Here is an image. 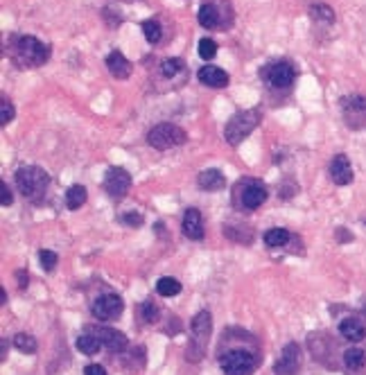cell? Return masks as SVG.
<instances>
[{
  "label": "cell",
  "instance_id": "6da1fadb",
  "mask_svg": "<svg viewBox=\"0 0 366 375\" xmlns=\"http://www.w3.org/2000/svg\"><path fill=\"white\" fill-rule=\"evenodd\" d=\"M12 59L20 68H39L50 59V48L36 36H14Z\"/></svg>",
  "mask_w": 366,
  "mask_h": 375
},
{
  "label": "cell",
  "instance_id": "7a4b0ae2",
  "mask_svg": "<svg viewBox=\"0 0 366 375\" xmlns=\"http://www.w3.org/2000/svg\"><path fill=\"white\" fill-rule=\"evenodd\" d=\"M16 186L25 199L41 201L46 197V190L50 186V177L36 165H25L16 172Z\"/></svg>",
  "mask_w": 366,
  "mask_h": 375
},
{
  "label": "cell",
  "instance_id": "3957f363",
  "mask_svg": "<svg viewBox=\"0 0 366 375\" xmlns=\"http://www.w3.org/2000/svg\"><path fill=\"white\" fill-rule=\"evenodd\" d=\"M219 369L224 375H253L258 369V357L247 348H229L219 355Z\"/></svg>",
  "mask_w": 366,
  "mask_h": 375
},
{
  "label": "cell",
  "instance_id": "277c9868",
  "mask_svg": "<svg viewBox=\"0 0 366 375\" xmlns=\"http://www.w3.org/2000/svg\"><path fill=\"white\" fill-rule=\"evenodd\" d=\"M192 334H190V343H188V353L186 357L190 362H199L203 357V350H206V343L210 339V332H212V317L208 310H201L195 319H192V326H190Z\"/></svg>",
  "mask_w": 366,
  "mask_h": 375
},
{
  "label": "cell",
  "instance_id": "5b68a950",
  "mask_svg": "<svg viewBox=\"0 0 366 375\" xmlns=\"http://www.w3.org/2000/svg\"><path fill=\"white\" fill-rule=\"evenodd\" d=\"M260 125V111L258 109H249V111H240V114L233 116L226 129H224V138H226L229 145H240L244 138H247L253 129Z\"/></svg>",
  "mask_w": 366,
  "mask_h": 375
},
{
  "label": "cell",
  "instance_id": "8992f818",
  "mask_svg": "<svg viewBox=\"0 0 366 375\" xmlns=\"http://www.w3.org/2000/svg\"><path fill=\"white\" fill-rule=\"evenodd\" d=\"M186 140H188L186 131L177 125H172V123H161L156 127H151L149 134H147V143L158 151L179 147V145L186 143Z\"/></svg>",
  "mask_w": 366,
  "mask_h": 375
},
{
  "label": "cell",
  "instance_id": "52a82bcc",
  "mask_svg": "<svg viewBox=\"0 0 366 375\" xmlns=\"http://www.w3.org/2000/svg\"><path fill=\"white\" fill-rule=\"evenodd\" d=\"M344 123L353 131H366V95H346L341 100Z\"/></svg>",
  "mask_w": 366,
  "mask_h": 375
},
{
  "label": "cell",
  "instance_id": "ba28073f",
  "mask_svg": "<svg viewBox=\"0 0 366 375\" xmlns=\"http://www.w3.org/2000/svg\"><path fill=\"white\" fill-rule=\"evenodd\" d=\"M260 77H262V82H267L273 88H290L294 79H297V70H294L290 62L280 59V62H271L264 66L260 70Z\"/></svg>",
  "mask_w": 366,
  "mask_h": 375
},
{
  "label": "cell",
  "instance_id": "9c48e42d",
  "mask_svg": "<svg viewBox=\"0 0 366 375\" xmlns=\"http://www.w3.org/2000/svg\"><path fill=\"white\" fill-rule=\"evenodd\" d=\"M231 5L203 3L199 7V25L206 29H226L231 27Z\"/></svg>",
  "mask_w": 366,
  "mask_h": 375
},
{
  "label": "cell",
  "instance_id": "30bf717a",
  "mask_svg": "<svg viewBox=\"0 0 366 375\" xmlns=\"http://www.w3.org/2000/svg\"><path fill=\"white\" fill-rule=\"evenodd\" d=\"M122 308H125V303H122L118 294H102V296L93 301L90 312H93L100 321H116L120 319Z\"/></svg>",
  "mask_w": 366,
  "mask_h": 375
},
{
  "label": "cell",
  "instance_id": "8fae6325",
  "mask_svg": "<svg viewBox=\"0 0 366 375\" xmlns=\"http://www.w3.org/2000/svg\"><path fill=\"white\" fill-rule=\"evenodd\" d=\"M264 199H267V188H264L262 181H258V179H247V181H244V184L240 186V204H242V208L256 210L258 206L264 204Z\"/></svg>",
  "mask_w": 366,
  "mask_h": 375
},
{
  "label": "cell",
  "instance_id": "7c38bea8",
  "mask_svg": "<svg viewBox=\"0 0 366 375\" xmlns=\"http://www.w3.org/2000/svg\"><path fill=\"white\" fill-rule=\"evenodd\" d=\"M129 188H131V177H129L127 170L111 168V170L107 172V177H104V190H107V195H109L111 199L127 197Z\"/></svg>",
  "mask_w": 366,
  "mask_h": 375
},
{
  "label": "cell",
  "instance_id": "4fadbf2b",
  "mask_svg": "<svg viewBox=\"0 0 366 375\" xmlns=\"http://www.w3.org/2000/svg\"><path fill=\"white\" fill-rule=\"evenodd\" d=\"M301 369V348L299 343H287L273 367V375H297Z\"/></svg>",
  "mask_w": 366,
  "mask_h": 375
},
{
  "label": "cell",
  "instance_id": "5bb4252c",
  "mask_svg": "<svg viewBox=\"0 0 366 375\" xmlns=\"http://www.w3.org/2000/svg\"><path fill=\"white\" fill-rule=\"evenodd\" d=\"M88 330L100 339L102 346L109 348V350H114V353H122V350L127 348V343H129L125 334L114 330V328H88Z\"/></svg>",
  "mask_w": 366,
  "mask_h": 375
},
{
  "label": "cell",
  "instance_id": "9a60e30c",
  "mask_svg": "<svg viewBox=\"0 0 366 375\" xmlns=\"http://www.w3.org/2000/svg\"><path fill=\"white\" fill-rule=\"evenodd\" d=\"M330 179L337 186H348L353 184V165L346 154H337L330 161Z\"/></svg>",
  "mask_w": 366,
  "mask_h": 375
},
{
  "label": "cell",
  "instance_id": "2e32d148",
  "mask_svg": "<svg viewBox=\"0 0 366 375\" xmlns=\"http://www.w3.org/2000/svg\"><path fill=\"white\" fill-rule=\"evenodd\" d=\"M181 226H183V236L188 240H203V219H201V212L197 208L186 210Z\"/></svg>",
  "mask_w": 366,
  "mask_h": 375
},
{
  "label": "cell",
  "instance_id": "e0dca14e",
  "mask_svg": "<svg viewBox=\"0 0 366 375\" xmlns=\"http://www.w3.org/2000/svg\"><path fill=\"white\" fill-rule=\"evenodd\" d=\"M199 82L203 86H210V88H224V86H229V75L224 73L222 68L217 66H201L199 68Z\"/></svg>",
  "mask_w": 366,
  "mask_h": 375
},
{
  "label": "cell",
  "instance_id": "ac0fdd59",
  "mask_svg": "<svg viewBox=\"0 0 366 375\" xmlns=\"http://www.w3.org/2000/svg\"><path fill=\"white\" fill-rule=\"evenodd\" d=\"M107 68L116 79H129L131 77V64L127 62L125 55L118 53V50H114V53L107 57Z\"/></svg>",
  "mask_w": 366,
  "mask_h": 375
},
{
  "label": "cell",
  "instance_id": "d6986e66",
  "mask_svg": "<svg viewBox=\"0 0 366 375\" xmlns=\"http://www.w3.org/2000/svg\"><path fill=\"white\" fill-rule=\"evenodd\" d=\"M197 184L201 190H208V192H219L226 188V179H224V175L219 170L215 168H210V170H203L199 179H197Z\"/></svg>",
  "mask_w": 366,
  "mask_h": 375
},
{
  "label": "cell",
  "instance_id": "ffe728a7",
  "mask_svg": "<svg viewBox=\"0 0 366 375\" xmlns=\"http://www.w3.org/2000/svg\"><path fill=\"white\" fill-rule=\"evenodd\" d=\"M339 332H341V337L348 341H362L366 337V326L358 317H348L339 323Z\"/></svg>",
  "mask_w": 366,
  "mask_h": 375
},
{
  "label": "cell",
  "instance_id": "44dd1931",
  "mask_svg": "<svg viewBox=\"0 0 366 375\" xmlns=\"http://www.w3.org/2000/svg\"><path fill=\"white\" fill-rule=\"evenodd\" d=\"M12 343H14L16 350L25 353V355H34V353L39 350V343H36V339H34L29 332H18V334H14Z\"/></svg>",
  "mask_w": 366,
  "mask_h": 375
},
{
  "label": "cell",
  "instance_id": "7402d4cb",
  "mask_svg": "<svg viewBox=\"0 0 366 375\" xmlns=\"http://www.w3.org/2000/svg\"><path fill=\"white\" fill-rule=\"evenodd\" d=\"M100 346H102L100 339H97L90 330L84 332V334H79V337H77V350L84 353V355H95V353L100 350Z\"/></svg>",
  "mask_w": 366,
  "mask_h": 375
},
{
  "label": "cell",
  "instance_id": "603a6c76",
  "mask_svg": "<svg viewBox=\"0 0 366 375\" xmlns=\"http://www.w3.org/2000/svg\"><path fill=\"white\" fill-rule=\"evenodd\" d=\"M344 364H346V369L360 371V369H364V364H366V353L362 348H348L344 353Z\"/></svg>",
  "mask_w": 366,
  "mask_h": 375
},
{
  "label": "cell",
  "instance_id": "cb8c5ba5",
  "mask_svg": "<svg viewBox=\"0 0 366 375\" xmlns=\"http://www.w3.org/2000/svg\"><path fill=\"white\" fill-rule=\"evenodd\" d=\"M292 240V236L285 229H271L264 233V245L271 247V249H278V247H285L287 242Z\"/></svg>",
  "mask_w": 366,
  "mask_h": 375
},
{
  "label": "cell",
  "instance_id": "d4e9b609",
  "mask_svg": "<svg viewBox=\"0 0 366 375\" xmlns=\"http://www.w3.org/2000/svg\"><path fill=\"white\" fill-rule=\"evenodd\" d=\"M86 188L84 186H70L68 192H66V204L70 210H77L84 206V201H86Z\"/></svg>",
  "mask_w": 366,
  "mask_h": 375
},
{
  "label": "cell",
  "instance_id": "484cf974",
  "mask_svg": "<svg viewBox=\"0 0 366 375\" xmlns=\"http://www.w3.org/2000/svg\"><path fill=\"white\" fill-rule=\"evenodd\" d=\"M156 292H158V296H177V294L181 292V282L177 278H172V276H163L158 282H156Z\"/></svg>",
  "mask_w": 366,
  "mask_h": 375
},
{
  "label": "cell",
  "instance_id": "4316f807",
  "mask_svg": "<svg viewBox=\"0 0 366 375\" xmlns=\"http://www.w3.org/2000/svg\"><path fill=\"white\" fill-rule=\"evenodd\" d=\"M310 14L314 21H319V23H334V12H332V7L330 5H325V3H314L310 7Z\"/></svg>",
  "mask_w": 366,
  "mask_h": 375
},
{
  "label": "cell",
  "instance_id": "83f0119b",
  "mask_svg": "<svg viewBox=\"0 0 366 375\" xmlns=\"http://www.w3.org/2000/svg\"><path fill=\"white\" fill-rule=\"evenodd\" d=\"M142 34H145V39L151 43V46H156L158 41H161V25H158V21H145L142 23Z\"/></svg>",
  "mask_w": 366,
  "mask_h": 375
},
{
  "label": "cell",
  "instance_id": "f1b7e54d",
  "mask_svg": "<svg viewBox=\"0 0 366 375\" xmlns=\"http://www.w3.org/2000/svg\"><path fill=\"white\" fill-rule=\"evenodd\" d=\"M181 70H183V62L177 57L175 59H163L161 62V73L165 77H177Z\"/></svg>",
  "mask_w": 366,
  "mask_h": 375
},
{
  "label": "cell",
  "instance_id": "f546056e",
  "mask_svg": "<svg viewBox=\"0 0 366 375\" xmlns=\"http://www.w3.org/2000/svg\"><path fill=\"white\" fill-rule=\"evenodd\" d=\"M215 55H217V43L212 41V39H201V41H199V57L206 59V62H210Z\"/></svg>",
  "mask_w": 366,
  "mask_h": 375
},
{
  "label": "cell",
  "instance_id": "4dcf8cb0",
  "mask_svg": "<svg viewBox=\"0 0 366 375\" xmlns=\"http://www.w3.org/2000/svg\"><path fill=\"white\" fill-rule=\"evenodd\" d=\"M9 120H14V104L3 95L0 97V125H9Z\"/></svg>",
  "mask_w": 366,
  "mask_h": 375
},
{
  "label": "cell",
  "instance_id": "1f68e13d",
  "mask_svg": "<svg viewBox=\"0 0 366 375\" xmlns=\"http://www.w3.org/2000/svg\"><path fill=\"white\" fill-rule=\"evenodd\" d=\"M39 260H41V267H43V271H53L55 267H57V260H59V256L55 251H48V249H43L39 253Z\"/></svg>",
  "mask_w": 366,
  "mask_h": 375
},
{
  "label": "cell",
  "instance_id": "d6a6232c",
  "mask_svg": "<svg viewBox=\"0 0 366 375\" xmlns=\"http://www.w3.org/2000/svg\"><path fill=\"white\" fill-rule=\"evenodd\" d=\"M140 314H142V319H145L147 323H156L158 317H161V314H158V308H156L151 301H145V303H142V306H140Z\"/></svg>",
  "mask_w": 366,
  "mask_h": 375
},
{
  "label": "cell",
  "instance_id": "836d02e7",
  "mask_svg": "<svg viewBox=\"0 0 366 375\" xmlns=\"http://www.w3.org/2000/svg\"><path fill=\"white\" fill-rule=\"evenodd\" d=\"M120 221L131 226V229H140L142 226V215H138V212H125V215L120 217Z\"/></svg>",
  "mask_w": 366,
  "mask_h": 375
},
{
  "label": "cell",
  "instance_id": "e575fe53",
  "mask_svg": "<svg viewBox=\"0 0 366 375\" xmlns=\"http://www.w3.org/2000/svg\"><path fill=\"white\" fill-rule=\"evenodd\" d=\"M84 373L86 375H107V371H104L102 364H88V367L84 369Z\"/></svg>",
  "mask_w": 366,
  "mask_h": 375
},
{
  "label": "cell",
  "instance_id": "d590c367",
  "mask_svg": "<svg viewBox=\"0 0 366 375\" xmlns=\"http://www.w3.org/2000/svg\"><path fill=\"white\" fill-rule=\"evenodd\" d=\"M12 201L14 197H12V192H9V186L3 184V206H12Z\"/></svg>",
  "mask_w": 366,
  "mask_h": 375
},
{
  "label": "cell",
  "instance_id": "8d00e7d4",
  "mask_svg": "<svg viewBox=\"0 0 366 375\" xmlns=\"http://www.w3.org/2000/svg\"><path fill=\"white\" fill-rule=\"evenodd\" d=\"M334 236H337V240L344 242V245H346V242H353V236L346 229H337V233H334Z\"/></svg>",
  "mask_w": 366,
  "mask_h": 375
},
{
  "label": "cell",
  "instance_id": "74e56055",
  "mask_svg": "<svg viewBox=\"0 0 366 375\" xmlns=\"http://www.w3.org/2000/svg\"><path fill=\"white\" fill-rule=\"evenodd\" d=\"M5 301H7V292L0 287V303H5Z\"/></svg>",
  "mask_w": 366,
  "mask_h": 375
},
{
  "label": "cell",
  "instance_id": "f35d334b",
  "mask_svg": "<svg viewBox=\"0 0 366 375\" xmlns=\"http://www.w3.org/2000/svg\"><path fill=\"white\" fill-rule=\"evenodd\" d=\"M364 224H366V219H364Z\"/></svg>",
  "mask_w": 366,
  "mask_h": 375
}]
</instances>
